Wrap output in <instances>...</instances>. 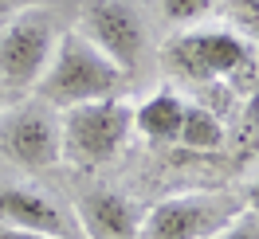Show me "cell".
<instances>
[{
  "mask_svg": "<svg viewBox=\"0 0 259 239\" xmlns=\"http://www.w3.org/2000/svg\"><path fill=\"white\" fill-rule=\"evenodd\" d=\"M126 71L114 63L106 51H98L82 32H63L55 39L44 75L35 79V94L48 106H75V102H95L122 90Z\"/></svg>",
  "mask_w": 259,
  "mask_h": 239,
  "instance_id": "cell-1",
  "label": "cell"
},
{
  "mask_svg": "<svg viewBox=\"0 0 259 239\" xmlns=\"http://www.w3.org/2000/svg\"><path fill=\"white\" fill-rule=\"evenodd\" d=\"M59 133H63V157H71L82 169H95L126 149L134 133V110L118 94L75 102L59 114Z\"/></svg>",
  "mask_w": 259,
  "mask_h": 239,
  "instance_id": "cell-2",
  "label": "cell"
},
{
  "mask_svg": "<svg viewBox=\"0 0 259 239\" xmlns=\"http://www.w3.org/2000/svg\"><path fill=\"white\" fill-rule=\"evenodd\" d=\"M55 16L48 8H24L8 20L0 35V75L12 86H35L55 51Z\"/></svg>",
  "mask_w": 259,
  "mask_h": 239,
  "instance_id": "cell-3",
  "label": "cell"
},
{
  "mask_svg": "<svg viewBox=\"0 0 259 239\" xmlns=\"http://www.w3.org/2000/svg\"><path fill=\"white\" fill-rule=\"evenodd\" d=\"M0 149L16 165L28 169H55L63 161V133L59 114L48 102H24L0 114Z\"/></svg>",
  "mask_w": 259,
  "mask_h": 239,
  "instance_id": "cell-4",
  "label": "cell"
},
{
  "mask_svg": "<svg viewBox=\"0 0 259 239\" xmlns=\"http://www.w3.org/2000/svg\"><path fill=\"white\" fill-rule=\"evenodd\" d=\"M240 208L224 204L216 192H189L153 204L138 223V239H208Z\"/></svg>",
  "mask_w": 259,
  "mask_h": 239,
  "instance_id": "cell-5",
  "label": "cell"
},
{
  "mask_svg": "<svg viewBox=\"0 0 259 239\" xmlns=\"http://www.w3.org/2000/svg\"><path fill=\"white\" fill-rule=\"evenodd\" d=\"M251 59L247 39L224 28H200V32H185L169 43V67L185 75V79H224L232 71H240Z\"/></svg>",
  "mask_w": 259,
  "mask_h": 239,
  "instance_id": "cell-6",
  "label": "cell"
},
{
  "mask_svg": "<svg viewBox=\"0 0 259 239\" xmlns=\"http://www.w3.org/2000/svg\"><path fill=\"white\" fill-rule=\"evenodd\" d=\"M82 35L106 51L122 71H134L146 55V24L130 0H87L82 8Z\"/></svg>",
  "mask_w": 259,
  "mask_h": 239,
  "instance_id": "cell-7",
  "label": "cell"
},
{
  "mask_svg": "<svg viewBox=\"0 0 259 239\" xmlns=\"http://www.w3.org/2000/svg\"><path fill=\"white\" fill-rule=\"evenodd\" d=\"M0 223L20 227V231H39V235L67 239V212L48 192L28 188V184H0Z\"/></svg>",
  "mask_w": 259,
  "mask_h": 239,
  "instance_id": "cell-8",
  "label": "cell"
},
{
  "mask_svg": "<svg viewBox=\"0 0 259 239\" xmlns=\"http://www.w3.org/2000/svg\"><path fill=\"white\" fill-rule=\"evenodd\" d=\"M75 220L91 239H138L142 216L122 192L95 188L75 200Z\"/></svg>",
  "mask_w": 259,
  "mask_h": 239,
  "instance_id": "cell-9",
  "label": "cell"
},
{
  "mask_svg": "<svg viewBox=\"0 0 259 239\" xmlns=\"http://www.w3.org/2000/svg\"><path fill=\"white\" fill-rule=\"evenodd\" d=\"M185 118V98L173 90H153V94L134 110V129L149 145H177V129Z\"/></svg>",
  "mask_w": 259,
  "mask_h": 239,
  "instance_id": "cell-10",
  "label": "cell"
},
{
  "mask_svg": "<svg viewBox=\"0 0 259 239\" xmlns=\"http://www.w3.org/2000/svg\"><path fill=\"white\" fill-rule=\"evenodd\" d=\"M177 145L196 149V153L220 149V145H224V122H220V114H212L208 106H196V102H185V118H181V129H177Z\"/></svg>",
  "mask_w": 259,
  "mask_h": 239,
  "instance_id": "cell-11",
  "label": "cell"
},
{
  "mask_svg": "<svg viewBox=\"0 0 259 239\" xmlns=\"http://www.w3.org/2000/svg\"><path fill=\"white\" fill-rule=\"evenodd\" d=\"M161 8L173 24H196L212 12V0H161Z\"/></svg>",
  "mask_w": 259,
  "mask_h": 239,
  "instance_id": "cell-12",
  "label": "cell"
},
{
  "mask_svg": "<svg viewBox=\"0 0 259 239\" xmlns=\"http://www.w3.org/2000/svg\"><path fill=\"white\" fill-rule=\"evenodd\" d=\"M208 239H259V216L255 212H236V216H232L220 231H212Z\"/></svg>",
  "mask_w": 259,
  "mask_h": 239,
  "instance_id": "cell-13",
  "label": "cell"
},
{
  "mask_svg": "<svg viewBox=\"0 0 259 239\" xmlns=\"http://www.w3.org/2000/svg\"><path fill=\"white\" fill-rule=\"evenodd\" d=\"M0 239H55V235H39V231H20V227H8V223H0Z\"/></svg>",
  "mask_w": 259,
  "mask_h": 239,
  "instance_id": "cell-14",
  "label": "cell"
},
{
  "mask_svg": "<svg viewBox=\"0 0 259 239\" xmlns=\"http://www.w3.org/2000/svg\"><path fill=\"white\" fill-rule=\"evenodd\" d=\"M247 212H255V216H259V180L247 188Z\"/></svg>",
  "mask_w": 259,
  "mask_h": 239,
  "instance_id": "cell-15",
  "label": "cell"
}]
</instances>
